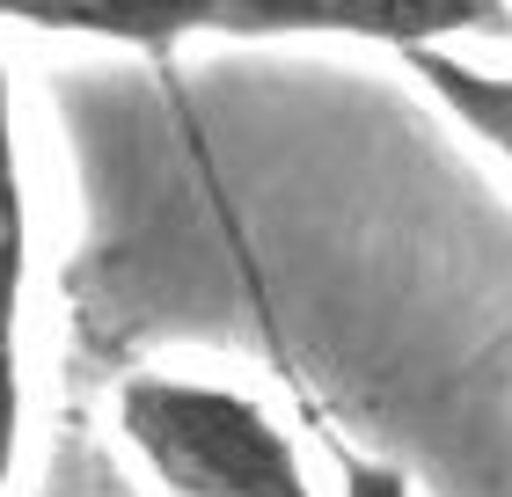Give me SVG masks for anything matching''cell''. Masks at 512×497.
<instances>
[{
    "label": "cell",
    "mask_w": 512,
    "mask_h": 497,
    "mask_svg": "<svg viewBox=\"0 0 512 497\" xmlns=\"http://www.w3.org/2000/svg\"><path fill=\"white\" fill-rule=\"evenodd\" d=\"M118 424L176 497H315L293 439L235 388L139 373L118 388Z\"/></svg>",
    "instance_id": "obj_1"
},
{
    "label": "cell",
    "mask_w": 512,
    "mask_h": 497,
    "mask_svg": "<svg viewBox=\"0 0 512 497\" xmlns=\"http://www.w3.org/2000/svg\"><path fill=\"white\" fill-rule=\"evenodd\" d=\"M213 37H359L425 52L447 37H512V0H213Z\"/></svg>",
    "instance_id": "obj_2"
},
{
    "label": "cell",
    "mask_w": 512,
    "mask_h": 497,
    "mask_svg": "<svg viewBox=\"0 0 512 497\" xmlns=\"http://www.w3.org/2000/svg\"><path fill=\"white\" fill-rule=\"evenodd\" d=\"M22 278H30V205H22L15 96H8V59H0V490L15 476V439H22Z\"/></svg>",
    "instance_id": "obj_3"
},
{
    "label": "cell",
    "mask_w": 512,
    "mask_h": 497,
    "mask_svg": "<svg viewBox=\"0 0 512 497\" xmlns=\"http://www.w3.org/2000/svg\"><path fill=\"white\" fill-rule=\"evenodd\" d=\"M0 22L74 30L132 52H169L183 37H213V0H0Z\"/></svg>",
    "instance_id": "obj_4"
},
{
    "label": "cell",
    "mask_w": 512,
    "mask_h": 497,
    "mask_svg": "<svg viewBox=\"0 0 512 497\" xmlns=\"http://www.w3.org/2000/svg\"><path fill=\"white\" fill-rule=\"evenodd\" d=\"M403 59H410V74L461 117V125H469L476 139H491V147L512 161V81L505 74H483V66L454 59L447 44H425V52H403Z\"/></svg>",
    "instance_id": "obj_5"
},
{
    "label": "cell",
    "mask_w": 512,
    "mask_h": 497,
    "mask_svg": "<svg viewBox=\"0 0 512 497\" xmlns=\"http://www.w3.org/2000/svg\"><path fill=\"white\" fill-rule=\"evenodd\" d=\"M337 476H344V497H410L403 468L366 461V454H337Z\"/></svg>",
    "instance_id": "obj_6"
},
{
    "label": "cell",
    "mask_w": 512,
    "mask_h": 497,
    "mask_svg": "<svg viewBox=\"0 0 512 497\" xmlns=\"http://www.w3.org/2000/svg\"><path fill=\"white\" fill-rule=\"evenodd\" d=\"M74 468H81L88 497H139V490H132V483L118 476V468L103 461V446H96V439H81V446H74Z\"/></svg>",
    "instance_id": "obj_7"
}]
</instances>
